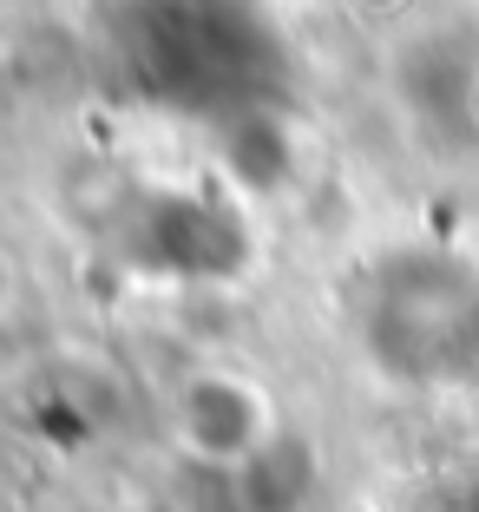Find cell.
Instances as JSON below:
<instances>
[{"mask_svg":"<svg viewBox=\"0 0 479 512\" xmlns=\"http://www.w3.org/2000/svg\"><path fill=\"white\" fill-rule=\"evenodd\" d=\"M171 434L204 467H243L276 440V407L263 381L237 375V368H204L184 381L178 407H171Z\"/></svg>","mask_w":479,"mask_h":512,"instance_id":"6da1fadb","label":"cell"}]
</instances>
